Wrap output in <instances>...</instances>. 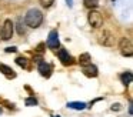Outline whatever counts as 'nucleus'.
Listing matches in <instances>:
<instances>
[{
    "mask_svg": "<svg viewBox=\"0 0 133 117\" xmlns=\"http://www.w3.org/2000/svg\"><path fill=\"white\" fill-rule=\"evenodd\" d=\"M83 4H84V7L93 10V9H96L99 6V0H83Z\"/></svg>",
    "mask_w": 133,
    "mask_h": 117,
    "instance_id": "15",
    "label": "nucleus"
},
{
    "mask_svg": "<svg viewBox=\"0 0 133 117\" xmlns=\"http://www.w3.org/2000/svg\"><path fill=\"white\" fill-rule=\"evenodd\" d=\"M57 56H59V59H60V61L63 63L64 66H70V64H73V57L69 54V51H67L66 49H62V47H59Z\"/></svg>",
    "mask_w": 133,
    "mask_h": 117,
    "instance_id": "7",
    "label": "nucleus"
},
{
    "mask_svg": "<svg viewBox=\"0 0 133 117\" xmlns=\"http://www.w3.org/2000/svg\"><path fill=\"white\" fill-rule=\"evenodd\" d=\"M44 43H40V44H39L37 46V51H39V53H43V50H44Z\"/></svg>",
    "mask_w": 133,
    "mask_h": 117,
    "instance_id": "18",
    "label": "nucleus"
},
{
    "mask_svg": "<svg viewBox=\"0 0 133 117\" xmlns=\"http://www.w3.org/2000/svg\"><path fill=\"white\" fill-rule=\"evenodd\" d=\"M120 104H113V107H112V110H120Z\"/></svg>",
    "mask_w": 133,
    "mask_h": 117,
    "instance_id": "21",
    "label": "nucleus"
},
{
    "mask_svg": "<svg viewBox=\"0 0 133 117\" xmlns=\"http://www.w3.org/2000/svg\"><path fill=\"white\" fill-rule=\"evenodd\" d=\"M17 31H19V34H23L24 33V27H22V24H17Z\"/></svg>",
    "mask_w": 133,
    "mask_h": 117,
    "instance_id": "20",
    "label": "nucleus"
},
{
    "mask_svg": "<svg viewBox=\"0 0 133 117\" xmlns=\"http://www.w3.org/2000/svg\"><path fill=\"white\" fill-rule=\"evenodd\" d=\"M43 23V13L37 9H30L24 16V24L32 29H36Z\"/></svg>",
    "mask_w": 133,
    "mask_h": 117,
    "instance_id": "1",
    "label": "nucleus"
},
{
    "mask_svg": "<svg viewBox=\"0 0 133 117\" xmlns=\"http://www.w3.org/2000/svg\"><path fill=\"white\" fill-rule=\"evenodd\" d=\"M119 49H120V53L126 57H130L133 54V44H132V42H130V39L123 37V39L120 40V43H119Z\"/></svg>",
    "mask_w": 133,
    "mask_h": 117,
    "instance_id": "4",
    "label": "nucleus"
},
{
    "mask_svg": "<svg viewBox=\"0 0 133 117\" xmlns=\"http://www.w3.org/2000/svg\"><path fill=\"white\" fill-rule=\"evenodd\" d=\"M0 71H2L7 79H15L16 77L15 70H13L12 67H9V66H6V64H0Z\"/></svg>",
    "mask_w": 133,
    "mask_h": 117,
    "instance_id": "10",
    "label": "nucleus"
},
{
    "mask_svg": "<svg viewBox=\"0 0 133 117\" xmlns=\"http://www.w3.org/2000/svg\"><path fill=\"white\" fill-rule=\"evenodd\" d=\"M39 71H40V74L43 77L49 79V77L52 76V66L46 61H40L39 63Z\"/></svg>",
    "mask_w": 133,
    "mask_h": 117,
    "instance_id": "8",
    "label": "nucleus"
},
{
    "mask_svg": "<svg viewBox=\"0 0 133 117\" xmlns=\"http://www.w3.org/2000/svg\"><path fill=\"white\" fill-rule=\"evenodd\" d=\"M39 2H40V4L43 6V7H50L55 0H39Z\"/></svg>",
    "mask_w": 133,
    "mask_h": 117,
    "instance_id": "17",
    "label": "nucleus"
},
{
    "mask_svg": "<svg viewBox=\"0 0 133 117\" xmlns=\"http://www.w3.org/2000/svg\"><path fill=\"white\" fill-rule=\"evenodd\" d=\"M6 51H7V53H16V51H17V49H16V47H7Z\"/></svg>",
    "mask_w": 133,
    "mask_h": 117,
    "instance_id": "19",
    "label": "nucleus"
},
{
    "mask_svg": "<svg viewBox=\"0 0 133 117\" xmlns=\"http://www.w3.org/2000/svg\"><path fill=\"white\" fill-rule=\"evenodd\" d=\"M24 104L29 106V107H33V106H37V100H36L35 97H27V99L24 100Z\"/></svg>",
    "mask_w": 133,
    "mask_h": 117,
    "instance_id": "16",
    "label": "nucleus"
},
{
    "mask_svg": "<svg viewBox=\"0 0 133 117\" xmlns=\"http://www.w3.org/2000/svg\"><path fill=\"white\" fill-rule=\"evenodd\" d=\"M99 42H100V44L106 46V47H112L113 42H115V37H113V34L109 30H103V33L99 37Z\"/></svg>",
    "mask_w": 133,
    "mask_h": 117,
    "instance_id": "5",
    "label": "nucleus"
},
{
    "mask_svg": "<svg viewBox=\"0 0 133 117\" xmlns=\"http://www.w3.org/2000/svg\"><path fill=\"white\" fill-rule=\"evenodd\" d=\"M132 79H133V74H132V71H126V73L120 74V80H122V83H123L124 86L130 84V83H132Z\"/></svg>",
    "mask_w": 133,
    "mask_h": 117,
    "instance_id": "13",
    "label": "nucleus"
},
{
    "mask_svg": "<svg viewBox=\"0 0 133 117\" xmlns=\"http://www.w3.org/2000/svg\"><path fill=\"white\" fill-rule=\"evenodd\" d=\"M67 4H69L70 7H72V4H73V3H72V0H67Z\"/></svg>",
    "mask_w": 133,
    "mask_h": 117,
    "instance_id": "22",
    "label": "nucleus"
},
{
    "mask_svg": "<svg viewBox=\"0 0 133 117\" xmlns=\"http://www.w3.org/2000/svg\"><path fill=\"white\" fill-rule=\"evenodd\" d=\"M55 117H60V116H55Z\"/></svg>",
    "mask_w": 133,
    "mask_h": 117,
    "instance_id": "24",
    "label": "nucleus"
},
{
    "mask_svg": "<svg viewBox=\"0 0 133 117\" xmlns=\"http://www.w3.org/2000/svg\"><path fill=\"white\" fill-rule=\"evenodd\" d=\"M13 31H15V24L10 19H6L2 26V30H0V37L3 40H9L13 37Z\"/></svg>",
    "mask_w": 133,
    "mask_h": 117,
    "instance_id": "2",
    "label": "nucleus"
},
{
    "mask_svg": "<svg viewBox=\"0 0 133 117\" xmlns=\"http://www.w3.org/2000/svg\"><path fill=\"white\" fill-rule=\"evenodd\" d=\"M47 46L53 50L60 47V42H59V33L57 30H52L49 33V39H47Z\"/></svg>",
    "mask_w": 133,
    "mask_h": 117,
    "instance_id": "6",
    "label": "nucleus"
},
{
    "mask_svg": "<svg viewBox=\"0 0 133 117\" xmlns=\"http://www.w3.org/2000/svg\"><path fill=\"white\" fill-rule=\"evenodd\" d=\"M16 63H17V66H20V67H23V68L29 67V60L24 56H19L17 59H16Z\"/></svg>",
    "mask_w": 133,
    "mask_h": 117,
    "instance_id": "14",
    "label": "nucleus"
},
{
    "mask_svg": "<svg viewBox=\"0 0 133 117\" xmlns=\"http://www.w3.org/2000/svg\"><path fill=\"white\" fill-rule=\"evenodd\" d=\"M67 107L73 108V110H84V108H86V104L82 103V101H70V103H67Z\"/></svg>",
    "mask_w": 133,
    "mask_h": 117,
    "instance_id": "12",
    "label": "nucleus"
},
{
    "mask_svg": "<svg viewBox=\"0 0 133 117\" xmlns=\"http://www.w3.org/2000/svg\"><path fill=\"white\" fill-rule=\"evenodd\" d=\"M83 74L86 77H97L99 70H97V67H96V66L89 64V66H84V67H83Z\"/></svg>",
    "mask_w": 133,
    "mask_h": 117,
    "instance_id": "9",
    "label": "nucleus"
},
{
    "mask_svg": "<svg viewBox=\"0 0 133 117\" xmlns=\"http://www.w3.org/2000/svg\"><path fill=\"white\" fill-rule=\"evenodd\" d=\"M0 30H2V29H0Z\"/></svg>",
    "mask_w": 133,
    "mask_h": 117,
    "instance_id": "25",
    "label": "nucleus"
},
{
    "mask_svg": "<svg viewBox=\"0 0 133 117\" xmlns=\"http://www.w3.org/2000/svg\"><path fill=\"white\" fill-rule=\"evenodd\" d=\"M0 114H2V108H0Z\"/></svg>",
    "mask_w": 133,
    "mask_h": 117,
    "instance_id": "23",
    "label": "nucleus"
},
{
    "mask_svg": "<svg viewBox=\"0 0 133 117\" xmlns=\"http://www.w3.org/2000/svg\"><path fill=\"white\" fill-rule=\"evenodd\" d=\"M87 20H89V24L92 26L93 29H99L103 26V17L99 11L96 10H90L89 14H87Z\"/></svg>",
    "mask_w": 133,
    "mask_h": 117,
    "instance_id": "3",
    "label": "nucleus"
},
{
    "mask_svg": "<svg viewBox=\"0 0 133 117\" xmlns=\"http://www.w3.org/2000/svg\"><path fill=\"white\" fill-rule=\"evenodd\" d=\"M79 64L80 66H89V64H92V57H90V54L89 53H82L80 56H79Z\"/></svg>",
    "mask_w": 133,
    "mask_h": 117,
    "instance_id": "11",
    "label": "nucleus"
}]
</instances>
